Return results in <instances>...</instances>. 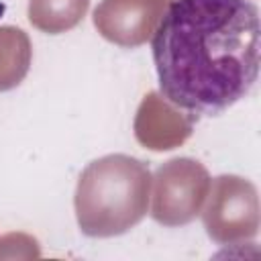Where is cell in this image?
<instances>
[{"mask_svg":"<svg viewBox=\"0 0 261 261\" xmlns=\"http://www.w3.org/2000/svg\"><path fill=\"white\" fill-rule=\"evenodd\" d=\"M151 171L130 155H104L82 171L75 188V218L84 234L106 239L137 226L149 208Z\"/></svg>","mask_w":261,"mask_h":261,"instance_id":"obj_2","label":"cell"},{"mask_svg":"<svg viewBox=\"0 0 261 261\" xmlns=\"http://www.w3.org/2000/svg\"><path fill=\"white\" fill-rule=\"evenodd\" d=\"M163 2H169V0H163Z\"/></svg>","mask_w":261,"mask_h":261,"instance_id":"obj_9","label":"cell"},{"mask_svg":"<svg viewBox=\"0 0 261 261\" xmlns=\"http://www.w3.org/2000/svg\"><path fill=\"white\" fill-rule=\"evenodd\" d=\"M204 226L212 241L220 245L251 239L259 230V198L249 179L220 175L210 181Z\"/></svg>","mask_w":261,"mask_h":261,"instance_id":"obj_4","label":"cell"},{"mask_svg":"<svg viewBox=\"0 0 261 261\" xmlns=\"http://www.w3.org/2000/svg\"><path fill=\"white\" fill-rule=\"evenodd\" d=\"M192 116L173 110L159 94L151 92L139 106L135 118V135L141 145L153 151H167L181 145L192 133Z\"/></svg>","mask_w":261,"mask_h":261,"instance_id":"obj_6","label":"cell"},{"mask_svg":"<svg viewBox=\"0 0 261 261\" xmlns=\"http://www.w3.org/2000/svg\"><path fill=\"white\" fill-rule=\"evenodd\" d=\"M208 169L190 157H175L163 163L153 177L151 216L165 226L192 222L206 202L210 190Z\"/></svg>","mask_w":261,"mask_h":261,"instance_id":"obj_3","label":"cell"},{"mask_svg":"<svg viewBox=\"0 0 261 261\" xmlns=\"http://www.w3.org/2000/svg\"><path fill=\"white\" fill-rule=\"evenodd\" d=\"M31 41L16 27H0V92L16 88L31 67Z\"/></svg>","mask_w":261,"mask_h":261,"instance_id":"obj_7","label":"cell"},{"mask_svg":"<svg viewBox=\"0 0 261 261\" xmlns=\"http://www.w3.org/2000/svg\"><path fill=\"white\" fill-rule=\"evenodd\" d=\"M259 49L251 0H171L153 33L159 90L192 118L216 116L251 92Z\"/></svg>","mask_w":261,"mask_h":261,"instance_id":"obj_1","label":"cell"},{"mask_svg":"<svg viewBox=\"0 0 261 261\" xmlns=\"http://www.w3.org/2000/svg\"><path fill=\"white\" fill-rule=\"evenodd\" d=\"M90 0H31L29 20L35 29L59 35L80 24L86 16Z\"/></svg>","mask_w":261,"mask_h":261,"instance_id":"obj_8","label":"cell"},{"mask_svg":"<svg viewBox=\"0 0 261 261\" xmlns=\"http://www.w3.org/2000/svg\"><path fill=\"white\" fill-rule=\"evenodd\" d=\"M165 4L163 0H102L94 8V27L114 45L139 47L155 33Z\"/></svg>","mask_w":261,"mask_h":261,"instance_id":"obj_5","label":"cell"}]
</instances>
